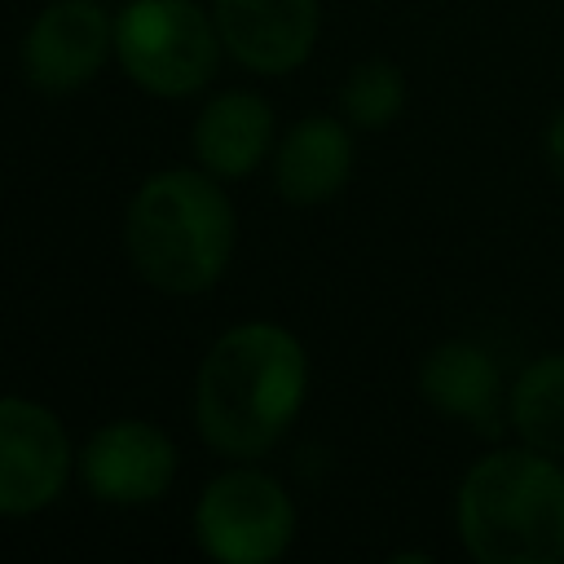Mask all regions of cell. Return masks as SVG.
<instances>
[{
	"instance_id": "obj_1",
	"label": "cell",
	"mask_w": 564,
	"mask_h": 564,
	"mask_svg": "<svg viewBox=\"0 0 564 564\" xmlns=\"http://www.w3.org/2000/svg\"><path fill=\"white\" fill-rule=\"evenodd\" d=\"M308 397V352L278 322L229 326L198 361L194 427L225 458L269 454Z\"/></svg>"
},
{
	"instance_id": "obj_2",
	"label": "cell",
	"mask_w": 564,
	"mask_h": 564,
	"mask_svg": "<svg viewBox=\"0 0 564 564\" xmlns=\"http://www.w3.org/2000/svg\"><path fill=\"white\" fill-rule=\"evenodd\" d=\"M238 238L220 176L163 167L137 185L123 212V251L137 278L163 295H203L229 269Z\"/></svg>"
},
{
	"instance_id": "obj_3",
	"label": "cell",
	"mask_w": 564,
	"mask_h": 564,
	"mask_svg": "<svg viewBox=\"0 0 564 564\" xmlns=\"http://www.w3.org/2000/svg\"><path fill=\"white\" fill-rule=\"evenodd\" d=\"M454 529L476 564H564V458L524 441L485 449L458 480Z\"/></svg>"
},
{
	"instance_id": "obj_4",
	"label": "cell",
	"mask_w": 564,
	"mask_h": 564,
	"mask_svg": "<svg viewBox=\"0 0 564 564\" xmlns=\"http://www.w3.org/2000/svg\"><path fill=\"white\" fill-rule=\"evenodd\" d=\"M216 18L198 0H128L115 18V57L150 97H189L220 62Z\"/></svg>"
},
{
	"instance_id": "obj_5",
	"label": "cell",
	"mask_w": 564,
	"mask_h": 564,
	"mask_svg": "<svg viewBox=\"0 0 564 564\" xmlns=\"http://www.w3.org/2000/svg\"><path fill=\"white\" fill-rule=\"evenodd\" d=\"M295 538V502L269 471L229 467L194 502V542L220 564H269Z\"/></svg>"
},
{
	"instance_id": "obj_6",
	"label": "cell",
	"mask_w": 564,
	"mask_h": 564,
	"mask_svg": "<svg viewBox=\"0 0 564 564\" xmlns=\"http://www.w3.org/2000/svg\"><path fill=\"white\" fill-rule=\"evenodd\" d=\"M70 436L62 419L26 397H0V516H35L66 489Z\"/></svg>"
},
{
	"instance_id": "obj_7",
	"label": "cell",
	"mask_w": 564,
	"mask_h": 564,
	"mask_svg": "<svg viewBox=\"0 0 564 564\" xmlns=\"http://www.w3.org/2000/svg\"><path fill=\"white\" fill-rule=\"evenodd\" d=\"M79 476L97 502L110 507H150L176 480V445L159 423L115 419L88 436L79 449Z\"/></svg>"
},
{
	"instance_id": "obj_8",
	"label": "cell",
	"mask_w": 564,
	"mask_h": 564,
	"mask_svg": "<svg viewBox=\"0 0 564 564\" xmlns=\"http://www.w3.org/2000/svg\"><path fill=\"white\" fill-rule=\"evenodd\" d=\"M115 53V18L97 0H48L22 35V75L40 93H75Z\"/></svg>"
},
{
	"instance_id": "obj_9",
	"label": "cell",
	"mask_w": 564,
	"mask_h": 564,
	"mask_svg": "<svg viewBox=\"0 0 564 564\" xmlns=\"http://www.w3.org/2000/svg\"><path fill=\"white\" fill-rule=\"evenodd\" d=\"M225 53L256 75H291L308 62L322 4L317 0H212Z\"/></svg>"
},
{
	"instance_id": "obj_10",
	"label": "cell",
	"mask_w": 564,
	"mask_h": 564,
	"mask_svg": "<svg viewBox=\"0 0 564 564\" xmlns=\"http://www.w3.org/2000/svg\"><path fill=\"white\" fill-rule=\"evenodd\" d=\"M507 392L498 357L476 339H441L419 361V397L471 432L498 436L507 427Z\"/></svg>"
},
{
	"instance_id": "obj_11",
	"label": "cell",
	"mask_w": 564,
	"mask_h": 564,
	"mask_svg": "<svg viewBox=\"0 0 564 564\" xmlns=\"http://www.w3.org/2000/svg\"><path fill=\"white\" fill-rule=\"evenodd\" d=\"M352 159H357V150H352L348 119L308 115V119L291 123L273 150V189L295 207L326 203L348 185Z\"/></svg>"
},
{
	"instance_id": "obj_12",
	"label": "cell",
	"mask_w": 564,
	"mask_h": 564,
	"mask_svg": "<svg viewBox=\"0 0 564 564\" xmlns=\"http://www.w3.org/2000/svg\"><path fill=\"white\" fill-rule=\"evenodd\" d=\"M273 106L260 97V93H247V88H229V93H216L198 119H194V159L203 172L220 176V181H242L251 176L269 145H273Z\"/></svg>"
},
{
	"instance_id": "obj_13",
	"label": "cell",
	"mask_w": 564,
	"mask_h": 564,
	"mask_svg": "<svg viewBox=\"0 0 564 564\" xmlns=\"http://www.w3.org/2000/svg\"><path fill=\"white\" fill-rule=\"evenodd\" d=\"M507 427L516 441L564 458V348L524 361L507 392Z\"/></svg>"
},
{
	"instance_id": "obj_14",
	"label": "cell",
	"mask_w": 564,
	"mask_h": 564,
	"mask_svg": "<svg viewBox=\"0 0 564 564\" xmlns=\"http://www.w3.org/2000/svg\"><path fill=\"white\" fill-rule=\"evenodd\" d=\"M401 110H405V75H401L397 62L366 57V62H357L344 75V84H339V115L352 128L379 132V128L397 123Z\"/></svg>"
},
{
	"instance_id": "obj_15",
	"label": "cell",
	"mask_w": 564,
	"mask_h": 564,
	"mask_svg": "<svg viewBox=\"0 0 564 564\" xmlns=\"http://www.w3.org/2000/svg\"><path fill=\"white\" fill-rule=\"evenodd\" d=\"M542 159H546V167L564 181V106L546 119V128H542Z\"/></svg>"
}]
</instances>
